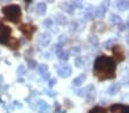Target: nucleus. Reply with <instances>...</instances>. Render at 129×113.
I'll return each mask as SVG.
<instances>
[{"instance_id":"nucleus-1","label":"nucleus","mask_w":129,"mask_h":113,"mask_svg":"<svg viewBox=\"0 0 129 113\" xmlns=\"http://www.w3.org/2000/svg\"><path fill=\"white\" fill-rule=\"evenodd\" d=\"M115 70H117L115 61L106 55L98 56L94 63V74L100 80L115 78Z\"/></svg>"},{"instance_id":"nucleus-2","label":"nucleus","mask_w":129,"mask_h":113,"mask_svg":"<svg viewBox=\"0 0 129 113\" xmlns=\"http://www.w3.org/2000/svg\"><path fill=\"white\" fill-rule=\"evenodd\" d=\"M3 14L8 21L13 23H18L22 17V10L18 5H8L3 8Z\"/></svg>"},{"instance_id":"nucleus-3","label":"nucleus","mask_w":129,"mask_h":113,"mask_svg":"<svg viewBox=\"0 0 129 113\" xmlns=\"http://www.w3.org/2000/svg\"><path fill=\"white\" fill-rule=\"evenodd\" d=\"M12 33V29L7 25H5L4 23H0V44L6 45L7 41L9 40V35Z\"/></svg>"},{"instance_id":"nucleus-4","label":"nucleus","mask_w":129,"mask_h":113,"mask_svg":"<svg viewBox=\"0 0 129 113\" xmlns=\"http://www.w3.org/2000/svg\"><path fill=\"white\" fill-rule=\"evenodd\" d=\"M18 29H20V31L22 32L27 39H31L33 33L36 32V26H34V25H31V24H27V23L21 24L20 26H18Z\"/></svg>"},{"instance_id":"nucleus-5","label":"nucleus","mask_w":129,"mask_h":113,"mask_svg":"<svg viewBox=\"0 0 129 113\" xmlns=\"http://www.w3.org/2000/svg\"><path fill=\"white\" fill-rule=\"evenodd\" d=\"M109 6H110L109 1H103V3L101 4L97 8H95V16H96V17L100 18V20H101V18H104L105 14H106V12H107Z\"/></svg>"},{"instance_id":"nucleus-6","label":"nucleus","mask_w":129,"mask_h":113,"mask_svg":"<svg viewBox=\"0 0 129 113\" xmlns=\"http://www.w3.org/2000/svg\"><path fill=\"white\" fill-rule=\"evenodd\" d=\"M111 113H129V105L124 104H113L110 106Z\"/></svg>"},{"instance_id":"nucleus-7","label":"nucleus","mask_w":129,"mask_h":113,"mask_svg":"<svg viewBox=\"0 0 129 113\" xmlns=\"http://www.w3.org/2000/svg\"><path fill=\"white\" fill-rule=\"evenodd\" d=\"M112 53L115 56L117 61H119V62L124 61V58H126V57H124V50H123V48H122V46H119V45L113 46L112 47Z\"/></svg>"},{"instance_id":"nucleus-8","label":"nucleus","mask_w":129,"mask_h":113,"mask_svg":"<svg viewBox=\"0 0 129 113\" xmlns=\"http://www.w3.org/2000/svg\"><path fill=\"white\" fill-rule=\"evenodd\" d=\"M38 41H39V44L41 45V46L47 47L51 41L50 33H48V32H42V33H40L39 37H38Z\"/></svg>"},{"instance_id":"nucleus-9","label":"nucleus","mask_w":129,"mask_h":113,"mask_svg":"<svg viewBox=\"0 0 129 113\" xmlns=\"http://www.w3.org/2000/svg\"><path fill=\"white\" fill-rule=\"evenodd\" d=\"M86 98L88 103H93L96 98V89L93 85L87 87V94H86Z\"/></svg>"},{"instance_id":"nucleus-10","label":"nucleus","mask_w":129,"mask_h":113,"mask_svg":"<svg viewBox=\"0 0 129 113\" xmlns=\"http://www.w3.org/2000/svg\"><path fill=\"white\" fill-rule=\"evenodd\" d=\"M72 74V69H71L70 65H63L61 69L58 70V76L61 78H69V77Z\"/></svg>"},{"instance_id":"nucleus-11","label":"nucleus","mask_w":129,"mask_h":113,"mask_svg":"<svg viewBox=\"0 0 129 113\" xmlns=\"http://www.w3.org/2000/svg\"><path fill=\"white\" fill-rule=\"evenodd\" d=\"M86 79H87V74H86V73L80 74V76L77 77V78L72 81V86L73 87H80V86H82V84L86 81Z\"/></svg>"},{"instance_id":"nucleus-12","label":"nucleus","mask_w":129,"mask_h":113,"mask_svg":"<svg viewBox=\"0 0 129 113\" xmlns=\"http://www.w3.org/2000/svg\"><path fill=\"white\" fill-rule=\"evenodd\" d=\"M83 16L87 20H93V17L95 16V7L94 6H88L83 12Z\"/></svg>"},{"instance_id":"nucleus-13","label":"nucleus","mask_w":129,"mask_h":113,"mask_svg":"<svg viewBox=\"0 0 129 113\" xmlns=\"http://www.w3.org/2000/svg\"><path fill=\"white\" fill-rule=\"evenodd\" d=\"M6 46H8L9 48H12V49H18V48H20V41H18V39H16V38L10 37L9 40L7 41V44H6Z\"/></svg>"},{"instance_id":"nucleus-14","label":"nucleus","mask_w":129,"mask_h":113,"mask_svg":"<svg viewBox=\"0 0 129 113\" xmlns=\"http://www.w3.org/2000/svg\"><path fill=\"white\" fill-rule=\"evenodd\" d=\"M120 88H121L120 84H112L109 88H107V94L111 95V96H114V95H117V94L119 93Z\"/></svg>"},{"instance_id":"nucleus-15","label":"nucleus","mask_w":129,"mask_h":113,"mask_svg":"<svg viewBox=\"0 0 129 113\" xmlns=\"http://www.w3.org/2000/svg\"><path fill=\"white\" fill-rule=\"evenodd\" d=\"M36 12L38 15H40V16H44L45 14H46L47 12V6L45 3H39V4H37L36 6Z\"/></svg>"},{"instance_id":"nucleus-16","label":"nucleus","mask_w":129,"mask_h":113,"mask_svg":"<svg viewBox=\"0 0 129 113\" xmlns=\"http://www.w3.org/2000/svg\"><path fill=\"white\" fill-rule=\"evenodd\" d=\"M117 8L119 10H121V12L128 10L129 9V1H124V0H122V1H118L117 3Z\"/></svg>"},{"instance_id":"nucleus-17","label":"nucleus","mask_w":129,"mask_h":113,"mask_svg":"<svg viewBox=\"0 0 129 113\" xmlns=\"http://www.w3.org/2000/svg\"><path fill=\"white\" fill-rule=\"evenodd\" d=\"M110 20H111V22H112L113 24L118 25V26H119L120 24H122V20H121V17H120L119 15H117V14L111 15V17H110Z\"/></svg>"},{"instance_id":"nucleus-18","label":"nucleus","mask_w":129,"mask_h":113,"mask_svg":"<svg viewBox=\"0 0 129 113\" xmlns=\"http://www.w3.org/2000/svg\"><path fill=\"white\" fill-rule=\"evenodd\" d=\"M57 56H58V58L62 59V61H68V59L70 58V53H69L68 50H64L63 49L58 55H57Z\"/></svg>"},{"instance_id":"nucleus-19","label":"nucleus","mask_w":129,"mask_h":113,"mask_svg":"<svg viewBox=\"0 0 129 113\" xmlns=\"http://www.w3.org/2000/svg\"><path fill=\"white\" fill-rule=\"evenodd\" d=\"M88 42H89L91 46H97L98 45V38L94 34H90L89 37H88Z\"/></svg>"},{"instance_id":"nucleus-20","label":"nucleus","mask_w":129,"mask_h":113,"mask_svg":"<svg viewBox=\"0 0 129 113\" xmlns=\"http://www.w3.org/2000/svg\"><path fill=\"white\" fill-rule=\"evenodd\" d=\"M55 20H56V22L58 23V24H61V25H63V24H65V23H66L65 16H64V15H62V14H57L56 16H55Z\"/></svg>"},{"instance_id":"nucleus-21","label":"nucleus","mask_w":129,"mask_h":113,"mask_svg":"<svg viewBox=\"0 0 129 113\" xmlns=\"http://www.w3.org/2000/svg\"><path fill=\"white\" fill-rule=\"evenodd\" d=\"M89 113H107V110L104 107H101V106H96V107L91 108Z\"/></svg>"},{"instance_id":"nucleus-22","label":"nucleus","mask_w":129,"mask_h":113,"mask_svg":"<svg viewBox=\"0 0 129 113\" xmlns=\"http://www.w3.org/2000/svg\"><path fill=\"white\" fill-rule=\"evenodd\" d=\"M38 72H39L41 76L44 73H46V72H48V65H46V64H41V65H39V66H38Z\"/></svg>"},{"instance_id":"nucleus-23","label":"nucleus","mask_w":129,"mask_h":113,"mask_svg":"<svg viewBox=\"0 0 129 113\" xmlns=\"http://www.w3.org/2000/svg\"><path fill=\"white\" fill-rule=\"evenodd\" d=\"M63 7H64V9H65V12H68L69 14H73L74 7L72 6V3H71V4H64Z\"/></svg>"},{"instance_id":"nucleus-24","label":"nucleus","mask_w":129,"mask_h":113,"mask_svg":"<svg viewBox=\"0 0 129 113\" xmlns=\"http://www.w3.org/2000/svg\"><path fill=\"white\" fill-rule=\"evenodd\" d=\"M115 42V39H110L107 40V41H105L104 44H103V47L104 48H106V49H110V48H112V45Z\"/></svg>"},{"instance_id":"nucleus-25","label":"nucleus","mask_w":129,"mask_h":113,"mask_svg":"<svg viewBox=\"0 0 129 113\" xmlns=\"http://www.w3.org/2000/svg\"><path fill=\"white\" fill-rule=\"evenodd\" d=\"M63 50V47H62V45H59V44H57V45H54L53 46V52L55 53L56 55H58L59 53Z\"/></svg>"},{"instance_id":"nucleus-26","label":"nucleus","mask_w":129,"mask_h":113,"mask_svg":"<svg viewBox=\"0 0 129 113\" xmlns=\"http://www.w3.org/2000/svg\"><path fill=\"white\" fill-rule=\"evenodd\" d=\"M16 72H17V74H18V76H23V74H25V72H26V69H25L24 65H18Z\"/></svg>"},{"instance_id":"nucleus-27","label":"nucleus","mask_w":129,"mask_h":113,"mask_svg":"<svg viewBox=\"0 0 129 113\" xmlns=\"http://www.w3.org/2000/svg\"><path fill=\"white\" fill-rule=\"evenodd\" d=\"M37 61H34V59H31V58H29L27 59V66L30 67V69H34V67H37Z\"/></svg>"},{"instance_id":"nucleus-28","label":"nucleus","mask_w":129,"mask_h":113,"mask_svg":"<svg viewBox=\"0 0 129 113\" xmlns=\"http://www.w3.org/2000/svg\"><path fill=\"white\" fill-rule=\"evenodd\" d=\"M44 25L46 27H51L53 26V20H51V18H46V20L44 21Z\"/></svg>"},{"instance_id":"nucleus-29","label":"nucleus","mask_w":129,"mask_h":113,"mask_svg":"<svg viewBox=\"0 0 129 113\" xmlns=\"http://www.w3.org/2000/svg\"><path fill=\"white\" fill-rule=\"evenodd\" d=\"M57 84V79L56 78H51V79H49V81H48V86L50 87V88H53L55 85Z\"/></svg>"},{"instance_id":"nucleus-30","label":"nucleus","mask_w":129,"mask_h":113,"mask_svg":"<svg viewBox=\"0 0 129 113\" xmlns=\"http://www.w3.org/2000/svg\"><path fill=\"white\" fill-rule=\"evenodd\" d=\"M86 94H87V88H83V89H80V90H77V95H78V96H83V97H86Z\"/></svg>"},{"instance_id":"nucleus-31","label":"nucleus","mask_w":129,"mask_h":113,"mask_svg":"<svg viewBox=\"0 0 129 113\" xmlns=\"http://www.w3.org/2000/svg\"><path fill=\"white\" fill-rule=\"evenodd\" d=\"M82 63H83L82 57H80V56L77 57V58H76V65H77V66H78V67H81V66H82Z\"/></svg>"},{"instance_id":"nucleus-32","label":"nucleus","mask_w":129,"mask_h":113,"mask_svg":"<svg viewBox=\"0 0 129 113\" xmlns=\"http://www.w3.org/2000/svg\"><path fill=\"white\" fill-rule=\"evenodd\" d=\"M72 6L73 7H77V8H82V3H80V1H73Z\"/></svg>"},{"instance_id":"nucleus-33","label":"nucleus","mask_w":129,"mask_h":113,"mask_svg":"<svg viewBox=\"0 0 129 113\" xmlns=\"http://www.w3.org/2000/svg\"><path fill=\"white\" fill-rule=\"evenodd\" d=\"M42 78H44L45 80H49V79H50V73H49V72L44 73V74H42Z\"/></svg>"},{"instance_id":"nucleus-34","label":"nucleus","mask_w":129,"mask_h":113,"mask_svg":"<svg viewBox=\"0 0 129 113\" xmlns=\"http://www.w3.org/2000/svg\"><path fill=\"white\" fill-rule=\"evenodd\" d=\"M59 45H62V44H63V41H65V40H66V37H65V35H64V34H62V35H59Z\"/></svg>"},{"instance_id":"nucleus-35","label":"nucleus","mask_w":129,"mask_h":113,"mask_svg":"<svg viewBox=\"0 0 129 113\" xmlns=\"http://www.w3.org/2000/svg\"><path fill=\"white\" fill-rule=\"evenodd\" d=\"M46 94H47L48 96H50V97H55V96H56V93H54V91H50V90L46 91Z\"/></svg>"},{"instance_id":"nucleus-36","label":"nucleus","mask_w":129,"mask_h":113,"mask_svg":"<svg viewBox=\"0 0 129 113\" xmlns=\"http://www.w3.org/2000/svg\"><path fill=\"white\" fill-rule=\"evenodd\" d=\"M44 57L45 58H47V59H50L51 57H50V54H49V53H45L44 54Z\"/></svg>"},{"instance_id":"nucleus-37","label":"nucleus","mask_w":129,"mask_h":113,"mask_svg":"<svg viewBox=\"0 0 129 113\" xmlns=\"http://www.w3.org/2000/svg\"><path fill=\"white\" fill-rule=\"evenodd\" d=\"M72 52H73V53H77V54H78V53L80 52V49H79V47H76V48H73V49H72Z\"/></svg>"},{"instance_id":"nucleus-38","label":"nucleus","mask_w":129,"mask_h":113,"mask_svg":"<svg viewBox=\"0 0 129 113\" xmlns=\"http://www.w3.org/2000/svg\"><path fill=\"white\" fill-rule=\"evenodd\" d=\"M126 41H127V44H128V45H129V34H128V35H127V38H126Z\"/></svg>"},{"instance_id":"nucleus-39","label":"nucleus","mask_w":129,"mask_h":113,"mask_svg":"<svg viewBox=\"0 0 129 113\" xmlns=\"http://www.w3.org/2000/svg\"><path fill=\"white\" fill-rule=\"evenodd\" d=\"M128 20H129V16H128Z\"/></svg>"},{"instance_id":"nucleus-40","label":"nucleus","mask_w":129,"mask_h":113,"mask_svg":"<svg viewBox=\"0 0 129 113\" xmlns=\"http://www.w3.org/2000/svg\"><path fill=\"white\" fill-rule=\"evenodd\" d=\"M128 27H129V24H128Z\"/></svg>"}]
</instances>
